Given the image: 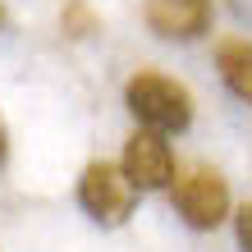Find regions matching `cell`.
I'll return each mask as SVG.
<instances>
[{"label":"cell","instance_id":"obj_1","mask_svg":"<svg viewBox=\"0 0 252 252\" xmlns=\"http://www.w3.org/2000/svg\"><path fill=\"white\" fill-rule=\"evenodd\" d=\"M124 106L138 120V128L165 133V138L184 133L192 124V92L184 83H174L170 73H156V69H138L124 83Z\"/></svg>","mask_w":252,"mask_h":252},{"label":"cell","instance_id":"obj_2","mask_svg":"<svg viewBox=\"0 0 252 252\" xmlns=\"http://www.w3.org/2000/svg\"><path fill=\"white\" fill-rule=\"evenodd\" d=\"M142 192L133 188V179L124 174V165H110V160H92V165H83L78 174V206L87 216L96 220V225H124L133 216V206H138Z\"/></svg>","mask_w":252,"mask_h":252},{"label":"cell","instance_id":"obj_3","mask_svg":"<svg viewBox=\"0 0 252 252\" xmlns=\"http://www.w3.org/2000/svg\"><path fill=\"white\" fill-rule=\"evenodd\" d=\"M174 206H179V216H184L188 229L225 225V216H229V184H225V174L211 170V165L184 170L179 184H174Z\"/></svg>","mask_w":252,"mask_h":252},{"label":"cell","instance_id":"obj_4","mask_svg":"<svg viewBox=\"0 0 252 252\" xmlns=\"http://www.w3.org/2000/svg\"><path fill=\"white\" fill-rule=\"evenodd\" d=\"M124 174L133 179L138 192H160V188H174V152L165 142V133H152V128H138L133 138L124 142V156H120Z\"/></svg>","mask_w":252,"mask_h":252},{"label":"cell","instance_id":"obj_5","mask_svg":"<svg viewBox=\"0 0 252 252\" xmlns=\"http://www.w3.org/2000/svg\"><path fill=\"white\" fill-rule=\"evenodd\" d=\"M142 19L160 41H197L211 32V0H142Z\"/></svg>","mask_w":252,"mask_h":252},{"label":"cell","instance_id":"obj_6","mask_svg":"<svg viewBox=\"0 0 252 252\" xmlns=\"http://www.w3.org/2000/svg\"><path fill=\"white\" fill-rule=\"evenodd\" d=\"M216 69H220V83L239 101L252 106V41L248 37H225L216 46Z\"/></svg>","mask_w":252,"mask_h":252},{"label":"cell","instance_id":"obj_7","mask_svg":"<svg viewBox=\"0 0 252 252\" xmlns=\"http://www.w3.org/2000/svg\"><path fill=\"white\" fill-rule=\"evenodd\" d=\"M60 32L73 37V41H87V37L101 32V19L92 14L87 0H64V9H60Z\"/></svg>","mask_w":252,"mask_h":252},{"label":"cell","instance_id":"obj_8","mask_svg":"<svg viewBox=\"0 0 252 252\" xmlns=\"http://www.w3.org/2000/svg\"><path fill=\"white\" fill-rule=\"evenodd\" d=\"M234 234H239V248L252 252V202L239 206V216H234Z\"/></svg>","mask_w":252,"mask_h":252},{"label":"cell","instance_id":"obj_9","mask_svg":"<svg viewBox=\"0 0 252 252\" xmlns=\"http://www.w3.org/2000/svg\"><path fill=\"white\" fill-rule=\"evenodd\" d=\"M5 156H9V128H5V115H0V165H5Z\"/></svg>","mask_w":252,"mask_h":252},{"label":"cell","instance_id":"obj_10","mask_svg":"<svg viewBox=\"0 0 252 252\" xmlns=\"http://www.w3.org/2000/svg\"><path fill=\"white\" fill-rule=\"evenodd\" d=\"M0 23H5V9H0Z\"/></svg>","mask_w":252,"mask_h":252}]
</instances>
